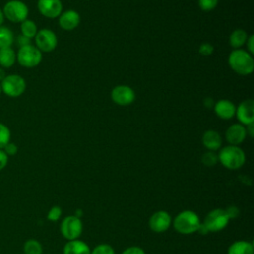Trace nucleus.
<instances>
[{"label":"nucleus","mask_w":254,"mask_h":254,"mask_svg":"<svg viewBox=\"0 0 254 254\" xmlns=\"http://www.w3.org/2000/svg\"><path fill=\"white\" fill-rule=\"evenodd\" d=\"M197 4L200 10L204 12H209L214 8H216L218 4V0H198Z\"/></svg>","instance_id":"obj_29"},{"label":"nucleus","mask_w":254,"mask_h":254,"mask_svg":"<svg viewBox=\"0 0 254 254\" xmlns=\"http://www.w3.org/2000/svg\"><path fill=\"white\" fill-rule=\"evenodd\" d=\"M5 153H6V155L8 156V157H10V156H15L17 153H18V146L14 143V142H9V143H7L6 145H5V147L2 149Z\"/></svg>","instance_id":"obj_31"},{"label":"nucleus","mask_w":254,"mask_h":254,"mask_svg":"<svg viewBox=\"0 0 254 254\" xmlns=\"http://www.w3.org/2000/svg\"><path fill=\"white\" fill-rule=\"evenodd\" d=\"M214 52V47L209 43H202L198 47V53L201 56H210Z\"/></svg>","instance_id":"obj_30"},{"label":"nucleus","mask_w":254,"mask_h":254,"mask_svg":"<svg viewBox=\"0 0 254 254\" xmlns=\"http://www.w3.org/2000/svg\"><path fill=\"white\" fill-rule=\"evenodd\" d=\"M246 47H247V52L251 55L254 54V36L253 35H248V38L246 40Z\"/></svg>","instance_id":"obj_36"},{"label":"nucleus","mask_w":254,"mask_h":254,"mask_svg":"<svg viewBox=\"0 0 254 254\" xmlns=\"http://www.w3.org/2000/svg\"><path fill=\"white\" fill-rule=\"evenodd\" d=\"M62 214H63L62 207L59 205H54L49 209V211L47 213V219L55 222V221H58L62 217Z\"/></svg>","instance_id":"obj_28"},{"label":"nucleus","mask_w":254,"mask_h":254,"mask_svg":"<svg viewBox=\"0 0 254 254\" xmlns=\"http://www.w3.org/2000/svg\"><path fill=\"white\" fill-rule=\"evenodd\" d=\"M37 8L42 16L56 19L63 12V3L61 0H38Z\"/></svg>","instance_id":"obj_13"},{"label":"nucleus","mask_w":254,"mask_h":254,"mask_svg":"<svg viewBox=\"0 0 254 254\" xmlns=\"http://www.w3.org/2000/svg\"><path fill=\"white\" fill-rule=\"evenodd\" d=\"M90 254H115V251L110 244L100 243L90 251Z\"/></svg>","instance_id":"obj_27"},{"label":"nucleus","mask_w":254,"mask_h":254,"mask_svg":"<svg viewBox=\"0 0 254 254\" xmlns=\"http://www.w3.org/2000/svg\"><path fill=\"white\" fill-rule=\"evenodd\" d=\"M121 254H146L145 250L143 248H141L140 246H136V245H132L129 246L127 248H125Z\"/></svg>","instance_id":"obj_33"},{"label":"nucleus","mask_w":254,"mask_h":254,"mask_svg":"<svg viewBox=\"0 0 254 254\" xmlns=\"http://www.w3.org/2000/svg\"><path fill=\"white\" fill-rule=\"evenodd\" d=\"M24 254H43V246L41 242L35 238H30L23 245Z\"/></svg>","instance_id":"obj_24"},{"label":"nucleus","mask_w":254,"mask_h":254,"mask_svg":"<svg viewBox=\"0 0 254 254\" xmlns=\"http://www.w3.org/2000/svg\"><path fill=\"white\" fill-rule=\"evenodd\" d=\"M229 217L224 208H214L210 210L201 222L209 232H219L229 223Z\"/></svg>","instance_id":"obj_7"},{"label":"nucleus","mask_w":254,"mask_h":254,"mask_svg":"<svg viewBox=\"0 0 254 254\" xmlns=\"http://www.w3.org/2000/svg\"><path fill=\"white\" fill-rule=\"evenodd\" d=\"M80 15L75 10H66L59 16V26L64 31H72L78 27Z\"/></svg>","instance_id":"obj_15"},{"label":"nucleus","mask_w":254,"mask_h":254,"mask_svg":"<svg viewBox=\"0 0 254 254\" xmlns=\"http://www.w3.org/2000/svg\"><path fill=\"white\" fill-rule=\"evenodd\" d=\"M18 64L26 68H33L38 66L43 59V53L35 45H27L19 48L16 53Z\"/></svg>","instance_id":"obj_4"},{"label":"nucleus","mask_w":254,"mask_h":254,"mask_svg":"<svg viewBox=\"0 0 254 254\" xmlns=\"http://www.w3.org/2000/svg\"><path fill=\"white\" fill-rule=\"evenodd\" d=\"M4 17L6 20L20 24L24 20L28 19L29 8L25 2L21 0H9L7 1L2 8Z\"/></svg>","instance_id":"obj_6"},{"label":"nucleus","mask_w":254,"mask_h":254,"mask_svg":"<svg viewBox=\"0 0 254 254\" xmlns=\"http://www.w3.org/2000/svg\"><path fill=\"white\" fill-rule=\"evenodd\" d=\"M90 247L84 241L78 239L67 241L63 249V254H90Z\"/></svg>","instance_id":"obj_18"},{"label":"nucleus","mask_w":254,"mask_h":254,"mask_svg":"<svg viewBox=\"0 0 254 254\" xmlns=\"http://www.w3.org/2000/svg\"><path fill=\"white\" fill-rule=\"evenodd\" d=\"M246 127L240 123L231 124L225 131V139L229 145L239 146L246 139Z\"/></svg>","instance_id":"obj_14"},{"label":"nucleus","mask_w":254,"mask_h":254,"mask_svg":"<svg viewBox=\"0 0 254 254\" xmlns=\"http://www.w3.org/2000/svg\"><path fill=\"white\" fill-rule=\"evenodd\" d=\"M4 21H5V17H4V14H3L2 9L0 8V26H3Z\"/></svg>","instance_id":"obj_39"},{"label":"nucleus","mask_w":254,"mask_h":254,"mask_svg":"<svg viewBox=\"0 0 254 254\" xmlns=\"http://www.w3.org/2000/svg\"><path fill=\"white\" fill-rule=\"evenodd\" d=\"M227 254H254L253 243L247 240H236L228 246Z\"/></svg>","instance_id":"obj_19"},{"label":"nucleus","mask_w":254,"mask_h":254,"mask_svg":"<svg viewBox=\"0 0 254 254\" xmlns=\"http://www.w3.org/2000/svg\"><path fill=\"white\" fill-rule=\"evenodd\" d=\"M201 162L206 167H213L218 163L217 154L212 151H207L201 156Z\"/></svg>","instance_id":"obj_26"},{"label":"nucleus","mask_w":254,"mask_h":254,"mask_svg":"<svg viewBox=\"0 0 254 254\" xmlns=\"http://www.w3.org/2000/svg\"><path fill=\"white\" fill-rule=\"evenodd\" d=\"M229 219H233V218H236L238 215H239V209L237 208V206L235 205H230L228 206L227 208H224Z\"/></svg>","instance_id":"obj_34"},{"label":"nucleus","mask_w":254,"mask_h":254,"mask_svg":"<svg viewBox=\"0 0 254 254\" xmlns=\"http://www.w3.org/2000/svg\"><path fill=\"white\" fill-rule=\"evenodd\" d=\"M201 142L205 149L215 152L218 151L222 146V137L217 131L209 129L203 133Z\"/></svg>","instance_id":"obj_17"},{"label":"nucleus","mask_w":254,"mask_h":254,"mask_svg":"<svg viewBox=\"0 0 254 254\" xmlns=\"http://www.w3.org/2000/svg\"><path fill=\"white\" fill-rule=\"evenodd\" d=\"M227 62L229 67L239 75H249L254 70L253 55L245 50H233L230 52Z\"/></svg>","instance_id":"obj_2"},{"label":"nucleus","mask_w":254,"mask_h":254,"mask_svg":"<svg viewBox=\"0 0 254 254\" xmlns=\"http://www.w3.org/2000/svg\"><path fill=\"white\" fill-rule=\"evenodd\" d=\"M235 116L239 123L244 126L254 123V100L249 98L241 101L236 106Z\"/></svg>","instance_id":"obj_12"},{"label":"nucleus","mask_w":254,"mask_h":254,"mask_svg":"<svg viewBox=\"0 0 254 254\" xmlns=\"http://www.w3.org/2000/svg\"><path fill=\"white\" fill-rule=\"evenodd\" d=\"M213 110L220 119L229 120L235 116L236 106L228 99H220L213 104Z\"/></svg>","instance_id":"obj_16"},{"label":"nucleus","mask_w":254,"mask_h":254,"mask_svg":"<svg viewBox=\"0 0 254 254\" xmlns=\"http://www.w3.org/2000/svg\"><path fill=\"white\" fill-rule=\"evenodd\" d=\"M17 62L16 52L12 47L0 49V66L5 68H10Z\"/></svg>","instance_id":"obj_20"},{"label":"nucleus","mask_w":254,"mask_h":254,"mask_svg":"<svg viewBox=\"0 0 254 254\" xmlns=\"http://www.w3.org/2000/svg\"><path fill=\"white\" fill-rule=\"evenodd\" d=\"M8 161H9V157L6 155V153L2 149H0V171L6 168Z\"/></svg>","instance_id":"obj_35"},{"label":"nucleus","mask_w":254,"mask_h":254,"mask_svg":"<svg viewBox=\"0 0 254 254\" xmlns=\"http://www.w3.org/2000/svg\"><path fill=\"white\" fill-rule=\"evenodd\" d=\"M11 141V131L7 125L0 122V149Z\"/></svg>","instance_id":"obj_25"},{"label":"nucleus","mask_w":254,"mask_h":254,"mask_svg":"<svg viewBox=\"0 0 254 254\" xmlns=\"http://www.w3.org/2000/svg\"><path fill=\"white\" fill-rule=\"evenodd\" d=\"M0 83L2 93L12 98L21 96L27 88V82L25 78L17 73L6 74V76Z\"/></svg>","instance_id":"obj_5"},{"label":"nucleus","mask_w":254,"mask_h":254,"mask_svg":"<svg viewBox=\"0 0 254 254\" xmlns=\"http://www.w3.org/2000/svg\"><path fill=\"white\" fill-rule=\"evenodd\" d=\"M201 221L198 214L190 209H185L180 211L173 219L172 225L174 229L184 235H189L197 232Z\"/></svg>","instance_id":"obj_1"},{"label":"nucleus","mask_w":254,"mask_h":254,"mask_svg":"<svg viewBox=\"0 0 254 254\" xmlns=\"http://www.w3.org/2000/svg\"><path fill=\"white\" fill-rule=\"evenodd\" d=\"M83 224L80 217L76 215H67L64 217L60 224V231L67 241L78 239L82 233Z\"/></svg>","instance_id":"obj_8"},{"label":"nucleus","mask_w":254,"mask_h":254,"mask_svg":"<svg viewBox=\"0 0 254 254\" xmlns=\"http://www.w3.org/2000/svg\"><path fill=\"white\" fill-rule=\"evenodd\" d=\"M34 40H35V46L42 53H51L58 46V37L56 33L48 28L39 30Z\"/></svg>","instance_id":"obj_9"},{"label":"nucleus","mask_w":254,"mask_h":254,"mask_svg":"<svg viewBox=\"0 0 254 254\" xmlns=\"http://www.w3.org/2000/svg\"><path fill=\"white\" fill-rule=\"evenodd\" d=\"M246 127V132H247V135H249L251 138L253 137V134H254V132H253V130H254V123H251V124H249V125H247V126H245Z\"/></svg>","instance_id":"obj_37"},{"label":"nucleus","mask_w":254,"mask_h":254,"mask_svg":"<svg viewBox=\"0 0 254 254\" xmlns=\"http://www.w3.org/2000/svg\"><path fill=\"white\" fill-rule=\"evenodd\" d=\"M110 97L115 104L120 106H127L135 101L136 94L132 87L125 84H119L112 88Z\"/></svg>","instance_id":"obj_10"},{"label":"nucleus","mask_w":254,"mask_h":254,"mask_svg":"<svg viewBox=\"0 0 254 254\" xmlns=\"http://www.w3.org/2000/svg\"><path fill=\"white\" fill-rule=\"evenodd\" d=\"M172 216L166 210H157L149 218V228L156 233L166 232L172 225Z\"/></svg>","instance_id":"obj_11"},{"label":"nucleus","mask_w":254,"mask_h":254,"mask_svg":"<svg viewBox=\"0 0 254 254\" xmlns=\"http://www.w3.org/2000/svg\"><path fill=\"white\" fill-rule=\"evenodd\" d=\"M14 43H16V45L18 46V48H22V47H24V46H27V45L32 44V40L29 39V38H27V37H25V36H23L22 34H20V35H18V36L15 37Z\"/></svg>","instance_id":"obj_32"},{"label":"nucleus","mask_w":254,"mask_h":254,"mask_svg":"<svg viewBox=\"0 0 254 254\" xmlns=\"http://www.w3.org/2000/svg\"><path fill=\"white\" fill-rule=\"evenodd\" d=\"M14 33L10 28L6 26H0V49L12 47L14 44Z\"/></svg>","instance_id":"obj_22"},{"label":"nucleus","mask_w":254,"mask_h":254,"mask_svg":"<svg viewBox=\"0 0 254 254\" xmlns=\"http://www.w3.org/2000/svg\"><path fill=\"white\" fill-rule=\"evenodd\" d=\"M248 38V34L243 29H235L229 36V45L235 50L240 49L245 45L246 40Z\"/></svg>","instance_id":"obj_21"},{"label":"nucleus","mask_w":254,"mask_h":254,"mask_svg":"<svg viewBox=\"0 0 254 254\" xmlns=\"http://www.w3.org/2000/svg\"><path fill=\"white\" fill-rule=\"evenodd\" d=\"M218 162L227 170L235 171L243 167L246 161V155L239 146L227 145L219 149L217 154Z\"/></svg>","instance_id":"obj_3"},{"label":"nucleus","mask_w":254,"mask_h":254,"mask_svg":"<svg viewBox=\"0 0 254 254\" xmlns=\"http://www.w3.org/2000/svg\"><path fill=\"white\" fill-rule=\"evenodd\" d=\"M20 30H21V34L29 39H34L36 34L38 33V26L37 24L30 19H26L24 20L22 23H20Z\"/></svg>","instance_id":"obj_23"},{"label":"nucleus","mask_w":254,"mask_h":254,"mask_svg":"<svg viewBox=\"0 0 254 254\" xmlns=\"http://www.w3.org/2000/svg\"><path fill=\"white\" fill-rule=\"evenodd\" d=\"M1 93H2V88H1V83H0V95H1Z\"/></svg>","instance_id":"obj_40"},{"label":"nucleus","mask_w":254,"mask_h":254,"mask_svg":"<svg viewBox=\"0 0 254 254\" xmlns=\"http://www.w3.org/2000/svg\"><path fill=\"white\" fill-rule=\"evenodd\" d=\"M6 76V72H5V69L3 67L0 66V82L3 80V78Z\"/></svg>","instance_id":"obj_38"}]
</instances>
